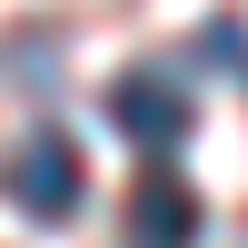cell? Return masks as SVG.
Instances as JSON below:
<instances>
[{
  "instance_id": "6da1fadb",
  "label": "cell",
  "mask_w": 248,
  "mask_h": 248,
  "mask_svg": "<svg viewBox=\"0 0 248 248\" xmlns=\"http://www.w3.org/2000/svg\"><path fill=\"white\" fill-rule=\"evenodd\" d=\"M109 119H119L149 159H169L179 139H189V90H179V70H119V79H109Z\"/></svg>"
},
{
  "instance_id": "7a4b0ae2",
  "label": "cell",
  "mask_w": 248,
  "mask_h": 248,
  "mask_svg": "<svg viewBox=\"0 0 248 248\" xmlns=\"http://www.w3.org/2000/svg\"><path fill=\"white\" fill-rule=\"evenodd\" d=\"M10 209L20 218H70L79 209V149L60 129H30L10 149Z\"/></svg>"
},
{
  "instance_id": "3957f363",
  "label": "cell",
  "mask_w": 248,
  "mask_h": 248,
  "mask_svg": "<svg viewBox=\"0 0 248 248\" xmlns=\"http://www.w3.org/2000/svg\"><path fill=\"white\" fill-rule=\"evenodd\" d=\"M129 248H199V189L169 159H149L129 189Z\"/></svg>"
},
{
  "instance_id": "277c9868",
  "label": "cell",
  "mask_w": 248,
  "mask_h": 248,
  "mask_svg": "<svg viewBox=\"0 0 248 248\" xmlns=\"http://www.w3.org/2000/svg\"><path fill=\"white\" fill-rule=\"evenodd\" d=\"M199 50H209V60H229V79L248 90V20H238V10H218L209 30H199Z\"/></svg>"
}]
</instances>
